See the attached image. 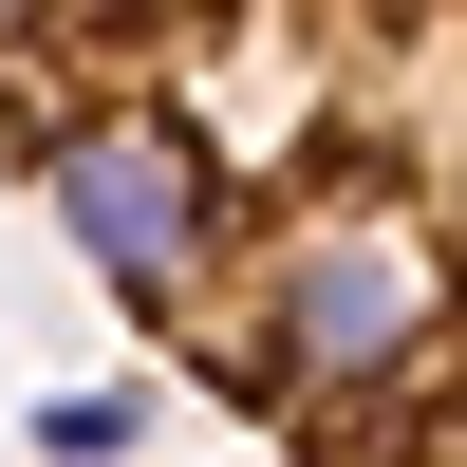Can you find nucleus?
Segmentation results:
<instances>
[{"label": "nucleus", "instance_id": "nucleus-1", "mask_svg": "<svg viewBox=\"0 0 467 467\" xmlns=\"http://www.w3.org/2000/svg\"><path fill=\"white\" fill-rule=\"evenodd\" d=\"M0 169L299 467H467V0H0Z\"/></svg>", "mask_w": 467, "mask_h": 467}, {"label": "nucleus", "instance_id": "nucleus-2", "mask_svg": "<svg viewBox=\"0 0 467 467\" xmlns=\"http://www.w3.org/2000/svg\"><path fill=\"white\" fill-rule=\"evenodd\" d=\"M131 431H150L131 393H37V449H57V467H112V449H131Z\"/></svg>", "mask_w": 467, "mask_h": 467}]
</instances>
